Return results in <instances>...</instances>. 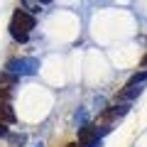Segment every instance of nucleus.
Instances as JSON below:
<instances>
[{
	"instance_id": "20e7f679",
	"label": "nucleus",
	"mask_w": 147,
	"mask_h": 147,
	"mask_svg": "<svg viewBox=\"0 0 147 147\" xmlns=\"http://www.w3.org/2000/svg\"><path fill=\"white\" fill-rule=\"evenodd\" d=\"M0 120L3 123H15V113L10 110L7 103H0Z\"/></svg>"
},
{
	"instance_id": "39448f33",
	"label": "nucleus",
	"mask_w": 147,
	"mask_h": 147,
	"mask_svg": "<svg viewBox=\"0 0 147 147\" xmlns=\"http://www.w3.org/2000/svg\"><path fill=\"white\" fill-rule=\"evenodd\" d=\"M10 98H12L10 88H7V86H3V84H0V103H10Z\"/></svg>"
},
{
	"instance_id": "1a4fd4ad",
	"label": "nucleus",
	"mask_w": 147,
	"mask_h": 147,
	"mask_svg": "<svg viewBox=\"0 0 147 147\" xmlns=\"http://www.w3.org/2000/svg\"><path fill=\"white\" fill-rule=\"evenodd\" d=\"M39 3H52V0H39Z\"/></svg>"
},
{
	"instance_id": "f03ea898",
	"label": "nucleus",
	"mask_w": 147,
	"mask_h": 147,
	"mask_svg": "<svg viewBox=\"0 0 147 147\" xmlns=\"http://www.w3.org/2000/svg\"><path fill=\"white\" fill-rule=\"evenodd\" d=\"M93 140H96V127H93V125L81 127V132H79V147H88V145H93Z\"/></svg>"
},
{
	"instance_id": "f257e3e1",
	"label": "nucleus",
	"mask_w": 147,
	"mask_h": 147,
	"mask_svg": "<svg viewBox=\"0 0 147 147\" xmlns=\"http://www.w3.org/2000/svg\"><path fill=\"white\" fill-rule=\"evenodd\" d=\"M30 30H34V17L25 10H15L12 22H10V34L17 42H27V32Z\"/></svg>"
},
{
	"instance_id": "7ed1b4c3",
	"label": "nucleus",
	"mask_w": 147,
	"mask_h": 147,
	"mask_svg": "<svg viewBox=\"0 0 147 147\" xmlns=\"http://www.w3.org/2000/svg\"><path fill=\"white\" fill-rule=\"evenodd\" d=\"M125 110H118V108H108V110H103L98 115V125H105V123H113L115 118H120Z\"/></svg>"
},
{
	"instance_id": "6e6552de",
	"label": "nucleus",
	"mask_w": 147,
	"mask_h": 147,
	"mask_svg": "<svg viewBox=\"0 0 147 147\" xmlns=\"http://www.w3.org/2000/svg\"><path fill=\"white\" fill-rule=\"evenodd\" d=\"M142 66H147V54H145V57H142Z\"/></svg>"
},
{
	"instance_id": "9d476101",
	"label": "nucleus",
	"mask_w": 147,
	"mask_h": 147,
	"mask_svg": "<svg viewBox=\"0 0 147 147\" xmlns=\"http://www.w3.org/2000/svg\"><path fill=\"white\" fill-rule=\"evenodd\" d=\"M66 147H79V145H66Z\"/></svg>"
},
{
	"instance_id": "423d86ee",
	"label": "nucleus",
	"mask_w": 147,
	"mask_h": 147,
	"mask_svg": "<svg viewBox=\"0 0 147 147\" xmlns=\"http://www.w3.org/2000/svg\"><path fill=\"white\" fill-rule=\"evenodd\" d=\"M15 76H10V74H5V71H0V84H3V86H12V84H15Z\"/></svg>"
},
{
	"instance_id": "0eeeda50",
	"label": "nucleus",
	"mask_w": 147,
	"mask_h": 147,
	"mask_svg": "<svg viewBox=\"0 0 147 147\" xmlns=\"http://www.w3.org/2000/svg\"><path fill=\"white\" fill-rule=\"evenodd\" d=\"M0 135H7V127H5V123L0 120Z\"/></svg>"
}]
</instances>
